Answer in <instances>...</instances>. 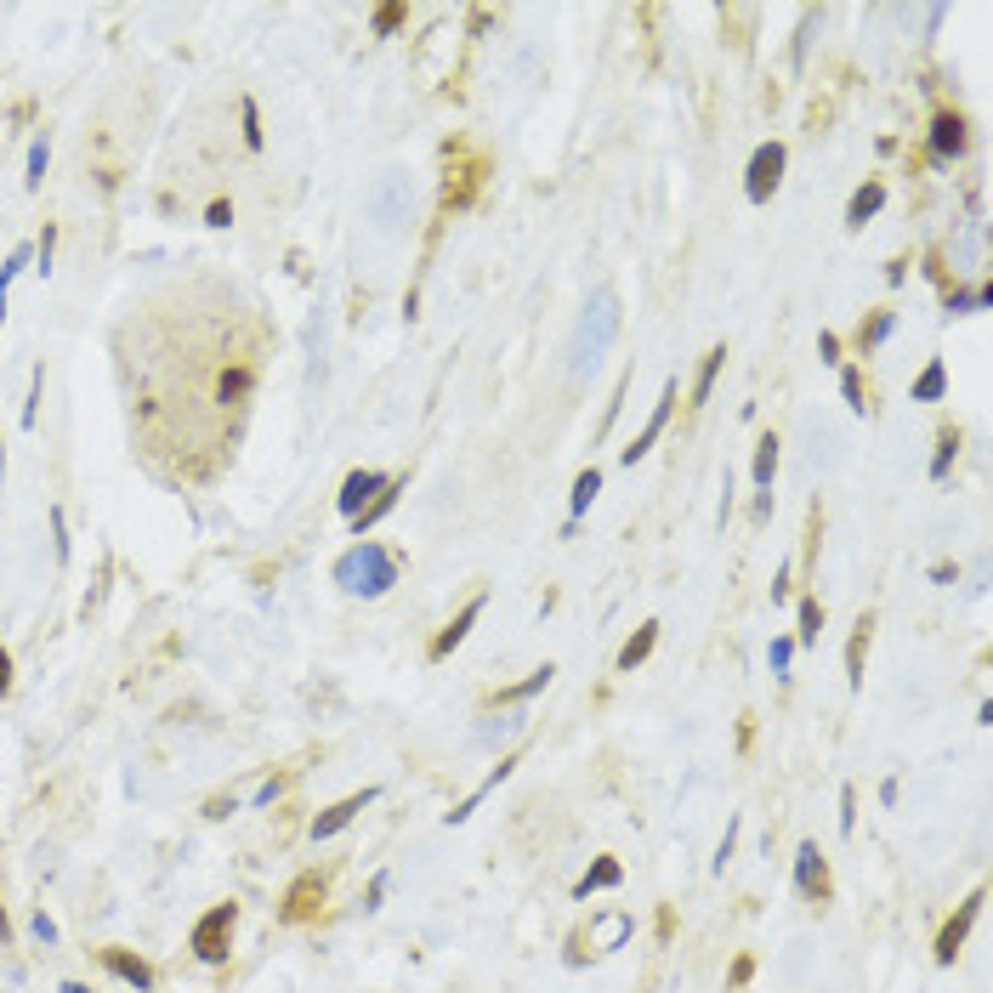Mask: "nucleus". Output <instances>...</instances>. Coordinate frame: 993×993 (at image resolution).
I'll return each mask as SVG.
<instances>
[{"instance_id": "1", "label": "nucleus", "mask_w": 993, "mask_h": 993, "mask_svg": "<svg viewBox=\"0 0 993 993\" xmlns=\"http://www.w3.org/2000/svg\"><path fill=\"white\" fill-rule=\"evenodd\" d=\"M114 352L142 460L176 483L216 477L262 381L267 324L256 301L222 279L165 284L131 307Z\"/></svg>"}, {"instance_id": "2", "label": "nucleus", "mask_w": 993, "mask_h": 993, "mask_svg": "<svg viewBox=\"0 0 993 993\" xmlns=\"http://www.w3.org/2000/svg\"><path fill=\"white\" fill-rule=\"evenodd\" d=\"M619 296L613 290H596L591 301H585V313H579V330H574V347H568V369L574 375H596V364L608 358L613 347V335H619Z\"/></svg>"}, {"instance_id": "3", "label": "nucleus", "mask_w": 993, "mask_h": 993, "mask_svg": "<svg viewBox=\"0 0 993 993\" xmlns=\"http://www.w3.org/2000/svg\"><path fill=\"white\" fill-rule=\"evenodd\" d=\"M335 585L352 591V596H386L398 585V557L375 540H358L347 557L335 562Z\"/></svg>"}, {"instance_id": "4", "label": "nucleus", "mask_w": 993, "mask_h": 993, "mask_svg": "<svg viewBox=\"0 0 993 993\" xmlns=\"http://www.w3.org/2000/svg\"><path fill=\"white\" fill-rule=\"evenodd\" d=\"M483 154H460V148H449L443 154V210H466L471 199H477V188H483Z\"/></svg>"}, {"instance_id": "5", "label": "nucleus", "mask_w": 993, "mask_h": 993, "mask_svg": "<svg viewBox=\"0 0 993 993\" xmlns=\"http://www.w3.org/2000/svg\"><path fill=\"white\" fill-rule=\"evenodd\" d=\"M233 925H239V903H216L205 920L193 925V954L205 965H222L227 948H233Z\"/></svg>"}, {"instance_id": "6", "label": "nucleus", "mask_w": 993, "mask_h": 993, "mask_svg": "<svg viewBox=\"0 0 993 993\" xmlns=\"http://www.w3.org/2000/svg\"><path fill=\"white\" fill-rule=\"evenodd\" d=\"M784 182V142H761L750 154V171H744V193H750V205H767L772 193Z\"/></svg>"}, {"instance_id": "7", "label": "nucleus", "mask_w": 993, "mask_h": 993, "mask_svg": "<svg viewBox=\"0 0 993 993\" xmlns=\"http://www.w3.org/2000/svg\"><path fill=\"white\" fill-rule=\"evenodd\" d=\"M982 903H988V891H971V897L948 914V925L937 931V965H954V959H959V948H965V937H971V925H976V914H982Z\"/></svg>"}, {"instance_id": "8", "label": "nucleus", "mask_w": 993, "mask_h": 993, "mask_svg": "<svg viewBox=\"0 0 993 993\" xmlns=\"http://www.w3.org/2000/svg\"><path fill=\"white\" fill-rule=\"evenodd\" d=\"M318 908H324V874L307 869V874H296V880H290L279 914H284V925H307V920H318Z\"/></svg>"}, {"instance_id": "9", "label": "nucleus", "mask_w": 993, "mask_h": 993, "mask_svg": "<svg viewBox=\"0 0 993 993\" xmlns=\"http://www.w3.org/2000/svg\"><path fill=\"white\" fill-rule=\"evenodd\" d=\"M483 602H488V596H471V602H466V608H460V613H454V619H449V625H443V630H437V636H432V647H426V659H449V653H454V647H460V642H466V636H471V625H477V619H483Z\"/></svg>"}, {"instance_id": "10", "label": "nucleus", "mask_w": 993, "mask_h": 993, "mask_svg": "<svg viewBox=\"0 0 993 993\" xmlns=\"http://www.w3.org/2000/svg\"><path fill=\"white\" fill-rule=\"evenodd\" d=\"M795 886H801L806 903H829V863H823V852L812 840L795 852Z\"/></svg>"}, {"instance_id": "11", "label": "nucleus", "mask_w": 993, "mask_h": 993, "mask_svg": "<svg viewBox=\"0 0 993 993\" xmlns=\"http://www.w3.org/2000/svg\"><path fill=\"white\" fill-rule=\"evenodd\" d=\"M670 409H676V381H664V392H659V403H653V415H647V426L636 437H630V449H625V466H636L653 443H659V432L670 426Z\"/></svg>"}, {"instance_id": "12", "label": "nucleus", "mask_w": 993, "mask_h": 993, "mask_svg": "<svg viewBox=\"0 0 993 993\" xmlns=\"http://www.w3.org/2000/svg\"><path fill=\"white\" fill-rule=\"evenodd\" d=\"M364 806H375V789H358V795H347V801H335L330 812H318L313 818V840H330V835H341Z\"/></svg>"}, {"instance_id": "13", "label": "nucleus", "mask_w": 993, "mask_h": 993, "mask_svg": "<svg viewBox=\"0 0 993 993\" xmlns=\"http://www.w3.org/2000/svg\"><path fill=\"white\" fill-rule=\"evenodd\" d=\"M381 488H386L381 471H352L347 483H341V517H358V511H364Z\"/></svg>"}, {"instance_id": "14", "label": "nucleus", "mask_w": 993, "mask_h": 993, "mask_svg": "<svg viewBox=\"0 0 993 993\" xmlns=\"http://www.w3.org/2000/svg\"><path fill=\"white\" fill-rule=\"evenodd\" d=\"M103 965H108V971H114V976H120V982H131V988H142V993L154 988V971H148V959L125 954V948H103Z\"/></svg>"}, {"instance_id": "15", "label": "nucleus", "mask_w": 993, "mask_h": 993, "mask_svg": "<svg viewBox=\"0 0 993 993\" xmlns=\"http://www.w3.org/2000/svg\"><path fill=\"white\" fill-rule=\"evenodd\" d=\"M869 636H874V613H857L852 642H846V681L863 687V659H869Z\"/></svg>"}, {"instance_id": "16", "label": "nucleus", "mask_w": 993, "mask_h": 993, "mask_svg": "<svg viewBox=\"0 0 993 993\" xmlns=\"http://www.w3.org/2000/svg\"><path fill=\"white\" fill-rule=\"evenodd\" d=\"M931 154L937 159L965 154V120H959V114H937V120H931Z\"/></svg>"}, {"instance_id": "17", "label": "nucleus", "mask_w": 993, "mask_h": 993, "mask_svg": "<svg viewBox=\"0 0 993 993\" xmlns=\"http://www.w3.org/2000/svg\"><path fill=\"white\" fill-rule=\"evenodd\" d=\"M880 205H886V182H863V188L852 193V205H846V227H863L880 216Z\"/></svg>"}, {"instance_id": "18", "label": "nucleus", "mask_w": 993, "mask_h": 993, "mask_svg": "<svg viewBox=\"0 0 993 993\" xmlns=\"http://www.w3.org/2000/svg\"><path fill=\"white\" fill-rule=\"evenodd\" d=\"M398 494H403V483H398V477H386V488H381V494H375V500H369V506L358 511V517H352V528H358V540H364V528H375V523L386 517V511L398 506Z\"/></svg>"}, {"instance_id": "19", "label": "nucleus", "mask_w": 993, "mask_h": 993, "mask_svg": "<svg viewBox=\"0 0 993 993\" xmlns=\"http://www.w3.org/2000/svg\"><path fill=\"white\" fill-rule=\"evenodd\" d=\"M625 880V869H619V857H596L591 869H585V880L574 886V897H591V891H608Z\"/></svg>"}, {"instance_id": "20", "label": "nucleus", "mask_w": 993, "mask_h": 993, "mask_svg": "<svg viewBox=\"0 0 993 993\" xmlns=\"http://www.w3.org/2000/svg\"><path fill=\"white\" fill-rule=\"evenodd\" d=\"M551 676H557V664H540V670H534V676H523L517 687H500V693H494V704H523V698L545 693V687H551Z\"/></svg>"}, {"instance_id": "21", "label": "nucleus", "mask_w": 993, "mask_h": 993, "mask_svg": "<svg viewBox=\"0 0 993 993\" xmlns=\"http://www.w3.org/2000/svg\"><path fill=\"white\" fill-rule=\"evenodd\" d=\"M653 642H659V619H647V625L636 630V636H630L625 647H619V670H636V664H642L647 653H653Z\"/></svg>"}, {"instance_id": "22", "label": "nucleus", "mask_w": 993, "mask_h": 993, "mask_svg": "<svg viewBox=\"0 0 993 993\" xmlns=\"http://www.w3.org/2000/svg\"><path fill=\"white\" fill-rule=\"evenodd\" d=\"M942 392H948V369H942V358H931V364L920 369V381H914V392H908V398H914V403H937Z\"/></svg>"}, {"instance_id": "23", "label": "nucleus", "mask_w": 993, "mask_h": 993, "mask_svg": "<svg viewBox=\"0 0 993 993\" xmlns=\"http://www.w3.org/2000/svg\"><path fill=\"white\" fill-rule=\"evenodd\" d=\"M596 494H602V471H596V466H585V471L574 477V494H568V511H574V517H585Z\"/></svg>"}, {"instance_id": "24", "label": "nucleus", "mask_w": 993, "mask_h": 993, "mask_svg": "<svg viewBox=\"0 0 993 993\" xmlns=\"http://www.w3.org/2000/svg\"><path fill=\"white\" fill-rule=\"evenodd\" d=\"M721 364H727V347H710V352H704V364H698V381H693V409H698V403H710V386H715V375H721Z\"/></svg>"}, {"instance_id": "25", "label": "nucleus", "mask_w": 993, "mask_h": 993, "mask_svg": "<svg viewBox=\"0 0 993 993\" xmlns=\"http://www.w3.org/2000/svg\"><path fill=\"white\" fill-rule=\"evenodd\" d=\"M772 477H778V437H761L755 443V488H772Z\"/></svg>"}, {"instance_id": "26", "label": "nucleus", "mask_w": 993, "mask_h": 993, "mask_svg": "<svg viewBox=\"0 0 993 993\" xmlns=\"http://www.w3.org/2000/svg\"><path fill=\"white\" fill-rule=\"evenodd\" d=\"M891 324H897V313H874L869 324L857 330V347H863V352H869V347H880V341L891 335Z\"/></svg>"}, {"instance_id": "27", "label": "nucleus", "mask_w": 993, "mask_h": 993, "mask_svg": "<svg viewBox=\"0 0 993 993\" xmlns=\"http://www.w3.org/2000/svg\"><path fill=\"white\" fill-rule=\"evenodd\" d=\"M954 454H959V432H942L937 454H931V483H942V477H948V466H954Z\"/></svg>"}, {"instance_id": "28", "label": "nucleus", "mask_w": 993, "mask_h": 993, "mask_svg": "<svg viewBox=\"0 0 993 993\" xmlns=\"http://www.w3.org/2000/svg\"><path fill=\"white\" fill-rule=\"evenodd\" d=\"M840 398H846V409H857V415L869 409V392H863V375H857V369H840Z\"/></svg>"}, {"instance_id": "29", "label": "nucleus", "mask_w": 993, "mask_h": 993, "mask_svg": "<svg viewBox=\"0 0 993 993\" xmlns=\"http://www.w3.org/2000/svg\"><path fill=\"white\" fill-rule=\"evenodd\" d=\"M818 630H823V602H818V596H806V602H801V642L812 647V642H818Z\"/></svg>"}, {"instance_id": "30", "label": "nucleus", "mask_w": 993, "mask_h": 993, "mask_svg": "<svg viewBox=\"0 0 993 993\" xmlns=\"http://www.w3.org/2000/svg\"><path fill=\"white\" fill-rule=\"evenodd\" d=\"M403 18H409V6H403V0H386V6H375V35H392V29H403Z\"/></svg>"}, {"instance_id": "31", "label": "nucleus", "mask_w": 993, "mask_h": 993, "mask_svg": "<svg viewBox=\"0 0 993 993\" xmlns=\"http://www.w3.org/2000/svg\"><path fill=\"white\" fill-rule=\"evenodd\" d=\"M239 125H244V148H262V114H256V103H250V97H244V103H239Z\"/></svg>"}, {"instance_id": "32", "label": "nucleus", "mask_w": 993, "mask_h": 993, "mask_svg": "<svg viewBox=\"0 0 993 993\" xmlns=\"http://www.w3.org/2000/svg\"><path fill=\"white\" fill-rule=\"evenodd\" d=\"M971 307H993L988 284H982V290H954V296H948V313H971Z\"/></svg>"}, {"instance_id": "33", "label": "nucleus", "mask_w": 993, "mask_h": 993, "mask_svg": "<svg viewBox=\"0 0 993 993\" xmlns=\"http://www.w3.org/2000/svg\"><path fill=\"white\" fill-rule=\"evenodd\" d=\"M40 176H46V137H35V148H29V176H23V188H40Z\"/></svg>"}, {"instance_id": "34", "label": "nucleus", "mask_w": 993, "mask_h": 993, "mask_svg": "<svg viewBox=\"0 0 993 993\" xmlns=\"http://www.w3.org/2000/svg\"><path fill=\"white\" fill-rule=\"evenodd\" d=\"M767 659H772V676H784V670H789V659H795V642H789V636H778Z\"/></svg>"}, {"instance_id": "35", "label": "nucleus", "mask_w": 993, "mask_h": 993, "mask_svg": "<svg viewBox=\"0 0 993 993\" xmlns=\"http://www.w3.org/2000/svg\"><path fill=\"white\" fill-rule=\"evenodd\" d=\"M625 937H630V920H625V914H613V920L602 925V948H619Z\"/></svg>"}, {"instance_id": "36", "label": "nucleus", "mask_w": 993, "mask_h": 993, "mask_svg": "<svg viewBox=\"0 0 993 993\" xmlns=\"http://www.w3.org/2000/svg\"><path fill=\"white\" fill-rule=\"evenodd\" d=\"M852 823H857V789L846 784V789H840V829L852 835Z\"/></svg>"}, {"instance_id": "37", "label": "nucleus", "mask_w": 993, "mask_h": 993, "mask_svg": "<svg viewBox=\"0 0 993 993\" xmlns=\"http://www.w3.org/2000/svg\"><path fill=\"white\" fill-rule=\"evenodd\" d=\"M205 222H210V227H227V222H233V199H210V205H205Z\"/></svg>"}, {"instance_id": "38", "label": "nucleus", "mask_w": 993, "mask_h": 993, "mask_svg": "<svg viewBox=\"0 0 993 993\" xmlns=\"http://www.w3.org/2000/svg\"><path fill=\"white\" fill-rule=\"evenodd\" d=\"M40 415V369H35V381H29V403H23V426H35Z\"/></svg>"}, {"instance_id": "39", "label": "nucleus", "mask_w": 993, "mask_h": 993, "mask_svg": "<svg viewBox=\"0 0 993 993\" xmlns=\"http://www.w3.org/2000/svg\"><path fill=\"white\" fill-rule=\"evenodd\" d=\"M750 976H755V959H750V954H738V959H732V988H744Z\"/></svg>"}, {"instance_id": "40", "label": "nucleus", "mask_w": 993, "mask_h": 993, "mask_svg": "<svg viewBox=\"0 0 993 993\" xmlns=\"http://www.w3.org/2000/svg\"><path fill=\"white\" fill-rule=\"evenodd\" d=\"M381 897H386V874H375V880H369V903L364 908H381Z\"/></svg>"}, {"instance_id": "41", "label": "nucleus", "mask_w": 993, "mask_h": 993, "mask_svg": "<svg viewBox=\"0 0 993 993\" xmlns=\"http://www.w3.org/2000/svg\"><path fill=\"white\" fill-rule=\"evenodd\" d=\"M659 937H664V942L676 937V914H670V908H659Z\"/></svg>"}, {"instance_id": "42", "label": "nucleus", "mask_w": 993, "mask_h": 993, "mask_svg": "<svg viewBox=\"0 0 993 993\" xmlns=\"http://www.w3.org/2000/svg\"><path fill=\"white\" fill-rule=\"evenodd\" d=\"M6 687H12V653L0 647V693H6Z\"/></svg>"}, {"instance_id": "43", "label": "nucleus", "mask_w": 993, "mask_h": 993, "mask_svg": "<svg viewBox=\"0 0 993 993\" xmlns=\"http://www.w3.org/2000/svg\"><path fill=\"white\" fill-rule=\"evenodd\" d=\"M818 352H823V358H840V341H835L829 330H823V335H818Z\"/></svg>"}, {"instance_id": "44", "label": "nucleus", "mask_w": 993, "mask_h": 993, "mask_svg": "<svg viewBox=\"0 0 993 993\" xmlns=\"http://www.w3.org/2000/svg\"><path fill=\"white\" fill-rule=\"evenodd\" d=\"M931 579H937V585H948V579H959V568H954V562H937V568H931Z\"/></svg>"}, {"instance_id": "45", "label": "nucleus", "mask_w": 993, "mask_h": 993, "mask_svg": "<svg viewBox=\"0 0 993 993\" xmlns=\"http://www.w3.org/2000/svg\"><path fill=\"white\" fill-rule=\"evenodd\" d=\"M12 937V920H6V908H0V942Z\"/></svg>"}, {"instance_id": "46", "label": "nucleus", "mask_w": 993, "mask_h": 993, "mask_svg": "<svg viewBox=\"0 0 993 993\" xmlns=\"http://www.w3.org/2000/svg\"><path fill=\"white\" fill-rule=\"evenodd\" d=\"M57 993H91V988H80V982H63V988H57Z\"/></svg>"}, {"instance_id": "47", "label": "nucleus", "mask_w": 993, "mask_h": 993, "mask_svg": "<svg viewBox=\"0 0 993 993\" xmlns=\"http://www.w3.org/2000/svg\"><path fill=\"white\" fill-rule=\"evenodd\" d=\"M0 318H6V290H0Z\"/></svg>"}]
</instances>
